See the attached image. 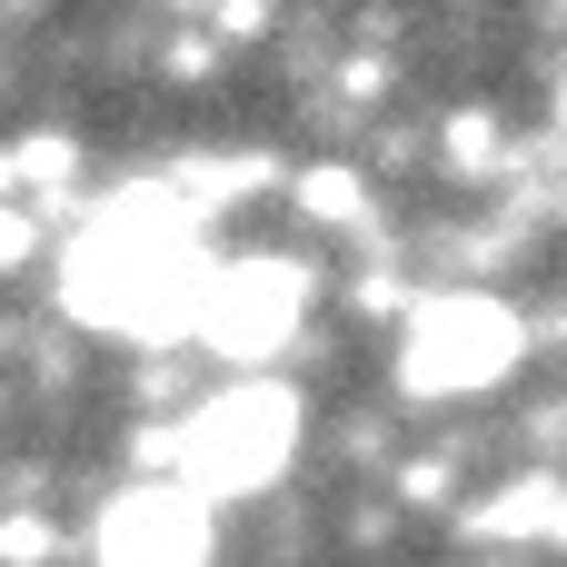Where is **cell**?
<instances>
[{"label":"cell","mask_w":567,"mask_h":567,"mask_svg":"<svg viewBox=\"0 0 567 567\" xmlns=\"http://www.w3.org/2000/svg\"><path fill=\"white\" fill-rule=\"evenodd\" d=\"M199 239H189V199H169V189H120L90 229H80V249H70V269H60V299L90 319V329H120V339H169V329H189V309H199Z\"/></svg>","instance_id":"cell-1"},{"label":"cell","mask_w":567,"mask_h":567,"mask_svg":"<svg viewBox=\"0 0 567 567\" xmlns=\"http://www.w3.org/2000/svg\"><path fill=\"white\" fill-rule=\"evenodd\" d=\"M169 468L199 488V498H249V488H269L279 468H289V449H299V399L279 389V379H239V389H219L209 409H189L179 429H169Z\"/></svg>","instance_id":"cell-2"},{"label":"cell","mask_w":567,"mask_h":567,"mask_svg":"<svg viewBox=\"0 0 567 567\" xmlns=\"http://www.w3.org/2000/svg\"><path fill=\"white\" fill-rule=\"evenodd\" d=\"M508 369H518V319L498 299L449 289V299H429L409 319V349H399V389L409 399H468V389H498Z\"/></svg>","instance_id":"cell-3"},{"label":"cell","mask_w":567,"mask_h":567,"mask_svg":"<svg viewBox=\"0 0 567 567\" xmlns=\"http://www.w3.org/2000/svg\"><path fill=\"white\" fill-rule=\"evenodd\" d=\"M299 319H309V269H289V259L209 269V279H199V309H189V329H199L219 359H279Z\"/></svg>","instance_id":"cell-4"},{"label":"cell","mask_w":567,"mask_h":567,"mask_svg":"<svg viewBox=\"0 0 567 567\" xmlns=\"http://www.w3.org/2000/svg\"><path fill=\"white\" fill-rule=\"evenodd\" d=\"M100 558H209V498L189 478H159V488H120L100 508Z\"/></svg>","instance_id":"cell-5"},{"label":"cell","mask_w":567,"mask_h":567,"mask_svg":"<svg viewBox=\"0 0 567 567\" xmlns=\"http://www.w3.org/2000/svg\"><path fill=\"white\" fill-rule=\"evenodd\" d=\"M299 209H309V219H339V229H349L369 199H359V179H349V169H309V179H299Z\"/></svg>","instance_id":"cell-6"},{"label":"cell","mask_w":567,"mask_h":567,"mask_svg":"<svg viewBox=\"0 0 567 567\" xmlns=\"http://www.w3.org/2000/svg\"><path fill=\"white\" fill-rule=\"evenodd\" d=\"M488 150H498V130H488V110H468V120L449 130V159H458V169H478Z\"/></svg>","instance_id":"cell-7"},{"label":"cell","mask_w":567,"mask_h":567,"mask_svg":"<svg viewBox=\"0 0 567 567\" xmlns=\"http://www.w3.org/2000/svg\"><path fill=\"white\" fill-rule=\"evenodd\" d=\"M10 259H30V219H20V209H0V269H10Z\"/></svg>","instance_id":"cell-8"}]
</instances>
